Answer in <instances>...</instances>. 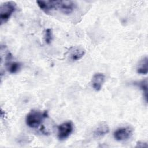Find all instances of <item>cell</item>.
Masks as SVG:
<instances>
[{"label":"cell","mask_w":148,"mask_h":148,"mask_svg":"<svg viewBox=\"0 0 148 148\" xmlns=\"http://www.w3.org/2000/svg\"><path fill=\"white\" fill-rule=\"evenodd\" d=\"M47 117V111L41 112L37 110H32L27 115L26 124L30 128H36L42 124L43 120Z\"/></svg>","instance_id":"6da1fadb"},{"label":"cell","mask_w":148,"mask_h":148,"mask_svg":"<svg viewBox=\"0 0 148 148\" xmlns=\"http://www.w3.org/2000/svg\"><path fill=\"white\" fill-rule=\"evenodd\" d=\"M16 9V3L13 1H8L1 4L0 6L1 24L6 23Z\"/></svg>","instance_id":"7a4b0ae2"},{"label":"cell","mask_w":148,"mask_h":148,"mask_svg":"<svg viewBox=\"0 0 148 148\" xmlns=\"http://www.w3.org/2000/svg\"><path fill=\"white\" fill-rule=\"evenodd\" d=\"M73 131V125L71 121H66L58 127V138L63 140L68 138Z\"/></svg>","instance_id":"3957f363"},{"label":"cell","mask_w":148,"mask_h":148,"mask_svg":"<svg viewBox=\"0 0 148 148\" xmlns=\"http://www.w3.org/2000/svg\"><path fill=\"white\" fill-rule=\"evenodd\" d=\"M133 134V129L130 127L118 128L114 132L113 136L118 141H124L130 139Z\"/></svg>","instance_id":"277c9868"},{"label":"cell","mask_w":148,"mask_h":148,"mask_svg":"<svg viewBox=\"0 0 148 148\" xmlns=\"http://www.w3.org/2000/svg\"><path fill=\"white\" fill-rule=\"evenodd\" d=\"M75 3L71 1H57V9L62 13L68 14L71 13L75 8Z\"/></svg>","instance_id":"5b68a950"},{"label":"cell","mask_w":148,"mask_h":148,"mask_svg":"<svg viewBox=\"0 0 148 148\" xmlns=\"http://www.w3.org/2000/svg\"><path fill=\"white\" fill-rule=\"evenodd\" d=\"M86 53L85 50L80 46H73L71 47L68 51L69 60L73 61L81 59Z\"/></svg>","instance_id":"8992f818"},{"label":"cell","mask_w":148,"mask_h":148,"mask_svg":"<svg viewBox=\"0 0 148 148\" xmlns=\"http://www.w3.org/2000/svg\"><path fill=\"white\" fill-rule=\"evenodd\" d=\"M105 76L102 73H96L94 75L92 78V86L93 88L97 91H99L101 90L103 83L105 82Z\"/></svg>","instance_id":"52a82bcc"},{"label":"cell","mask_w":148,"mask_h":148,"mask_svg":"<svg viewBox=\"0 0 148 148\" xmlns=\"http://www.w3.org/2000/svg\"><path fill=\"white\" fill-rule=\"evenodd\" d=\"M12 58V55L9 53L6 58V66L8 71L11 73H16L20 71L21 69V64L18 62H13L11 61V59Z\"/></svg>","instance_id":"ba28073f"},{"label":"cell","mask_w":148,"mask_h":148,"mask_svg":"<svg viewBox=\"0 0 148 148\" xmlns=\"http://www.w3.org/2000/svg\"><path fill=\"white\" fill-rule=\"evenodd\" d=\"M36 3L41 10L46 13H49L53 10H56V1L38 0Z\"/></svg>","instance_id":"9c48e42d"},{"label":"cell","mask_w":148,"mask_h":148,"mask_svg":"<svg viewBox=\"0 0 148 148\" xmlns=\"http://www.w3.org/2000/svg\"><path fill=\"white\" fill-rule=\"evenodd\" d=\"M109 131V128L106 122H101L94 131V136L95 138H100L107 134Z\"/></svg>","instance_id":"30bf717a"},{"label":"cell","mask_w":148,"mask_h":148,"mask_svg":"<svg viewBox=\"0 0 148 148\" xmlns=\"http://www.w3.org/2000/svg\"><path fill=\"white\" fill-rule=\"evenodd\" d=\"M148 58L147 57H145L142 60H141L139 64L137 66L136 71L138 73L142 75H146L148 72Z\"/></svg>","instance_id":"8fae6325"},{"label":"cell","mask_w":148,"mask_h":148,"mask_svg":"<svg viewBox=\"0 0 148 148\" xmlns=\"http://www.w3.org/2000/svg\"><path fill=\"white\" fill-rule=\"evenodd\" d=\"M134 85L138 87L143 92V95L146 101H147V80L145 79L141 81L134 82Z\"/></svg>","instance_id":"7c38bea8"},{"label":"cell","mask_w":148,"mask_h":148,"mask_svg":"<svg viewBox=\"0 0 148 148\" xmlns=\"http://www.w3.org/2000/svg\"><path fill=\"white\" fill-rule=\"evenodd\" d=\"M53 35L52 32V29L50 28H47L45 30V34H44V39L47 44L51 43L52 40H53Z\"/></svg>","instance_id":"4fadbf2b"}]
</instances>
